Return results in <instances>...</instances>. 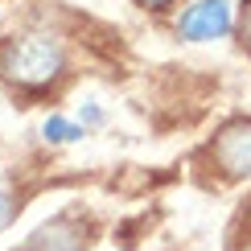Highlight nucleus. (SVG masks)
Here are the masks:
<instances>
[{
  "label": "nucleus",
  "instance_id": "nucleus-1",
  "mask_svg": "<svg viewBox=\"0 0 251 251\" xmlns=\"http://www.w3.org/2000/svg\"><path fill=\"white\" fill-rule=\"evenodd\" d=\"M62 70H66V50L50 33H21L0 54V75L25 91L50 87L54 78H62Z\"/></svg>",
  "mask_w": 251,
  "mask_h": 251
},
{
  "label": "nucleus",
  "instance_id": "nucleus-2",
  "mask_svg": "<svg viewBox=\"0 0 251 251\" xmlns=\"http://www.w3.org/2000/svg\"><path fill=\"white\" fill-rule=\"evenodd\" d=\"M210 165L226 181H243L251 177V116H239V120H226L223 128L214 132L210 140Z\"/></svg>",
  "mask_w": 251,
  "mask_h": 251
},
{
  "label": "nucleus",
  "instance_id": "nucleus-3",
  "mask_svg": "<svg viewBox=\"0 0 251 251\" xmlns=\"http://www.w3.org/2000/svg\"><path fill=\"white\" fill-rule=\"evenodd\" d=\"M235 29V8L231 0H194L177 17V37L181 41H218Z\"/></svg>",
  "mask_w": 251,
  "mask_h": 251
},
{
  "label": "nucleus",
  "instance_id": "nucleus-4",
  "mask_svg": "<svg viewBox=\"0 0 251 251\" xmlns=\"http://www.w3.org/2000/svg\"><path fill=\"white\" fill-rule=\"evenodd\" d=\"M87 247H91V231L78 214H54L25 243V251H87Z\"/></svg>",
  "mask_w": 251,
  "mask_h": 251
},
{
  "label": "nucleus",
  "instance_id": "nucleus-5",
  "mask_svg": "<svg viewBox=\"0 0 251 251\" xmlns=\"http://www.w3.org/2000/svg\"><path fill=\"white\" fill-rule=\"evenodd\" d=\"M41 136H46L50 144H75V140L87 136V128L75 124V120H66V116H50L46 124H41Z\"/></svg>",
  "mask_w": 251,
  "mask_h": 251
},
{
  "label": "nucleus",
  "instance_id": "nucleus-6",
  "mask_svg": "<svg viewBox=\"0 0 251 251\" xmlns=\"http://www.w3.org/2000/svg\"><path fill=\"white\" fill-rule=\"evenodd\" d=\"M13 214H17V202H13V194L0 185V231H4L8 223H13Z\"/></svg>",
  "mask_w": 251,
  "mask_h": 251
},
{
  "label": "nucleus",
  "instance_id": "nucleus-7",
  "mask_svg": "<svg viewBox=\"0 0 251 251\" xmlns=\"http://www.w3.org/2000/svg\"><path fill=\"white\" fill-rule=\"evenodd\" d=\"M243 46L251 54V0H247V13H243Z\"/></svg>",
  "mask_w": 251,
  "mask_h": 251
},
{
  "label": "nucleus",
  "instance_id": "nucleus-8",
  "mask_svg": "<svg viewBox=\"0 0 251 251\" xmlns=\"http://www.w3.org/2000/svg\"><path fill=\"white\" fill-rule=\"evenodd\" d=\"M82 120L87 124H103V111L95 107V103H87V107H82Z\"/></svg>",
  "mask_w": 251,
  "mask_h": 251
},
{
  "label": "nucleus",
  "instance_id": "nucleus-9",
  "mask_svg": "<svg viewBox=\"0 0 251 251\" xmlns=\"http://www.w3.org/2000/svg\"><path fill=\"white\" fill-rule=\"evenodd\" d=\"M136 4H144V8H169L173 0H136Z\"/></svg>",
  "mask_w": 251,
  "mask_h": 251
}]
</instances>
